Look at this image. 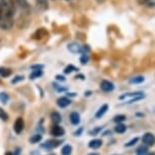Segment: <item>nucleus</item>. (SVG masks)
<instances>
[{"label": "nucleus", "instance_id": "f257e3e1", "mask_svg": "<svg viewBox=\"0 0 155 155\" xmlns=\"http://www.w3.org/2000/svg\"><path fill=\"white\" fill-rule=\"evenodd\" d=\"M17 10L16 0H0V28L8 31L12 28L15 22Z\"/></svg>", "mask_w": 155, "mask_h": 155}, {"label": "nucleus", "instance_id": "f03ea898", "mask_svg": "<svg viewBox=\"0 0 155 155\" xmlns=\"http://www.w3.org/2000/svg\"><path fill=\"white\" fill-rule=\"evenodd\" d=\"M23 128H25V121H23L22 118L18 117L15 122H14V125H13V130L14 132L16 134H20L23 131Z\"/></svg>", "mask_w": 155, "mask_h": 155}, {"label": "nucleus", "instance_id": "7ed1b4c3", "mask_svg": "<svg viewBox=\"0 0 155 155\" xmlns=\"http://www.w3.org/2000/svg\"><path fill=\"white\" fill-rule=\"evenodd\" d=\"M142 141L146 146H153L155 143V136L152 133H145L142 137Z\"/></svg>", "mask_w": 155, "mask_h": 155}, {"label": "nucleus", "instance_id": "20e7f679", "mask_svg": "<svg viewBox=\"0 0 155 155\" xmlns=\"http://www.w3.org/2000/svg\"><path fill=\"white\" fill-rule=\"evenodd\" d=\"M101 88L104 92H110L115 89V85H114L113 82H110L109 80H102L101 83Z\"/></svg>", "mask_w": 155, "mask_h": 155}, {"label": "nucleus", "instance_id": "39448f33", "mask_svg": "<svg viewBox=\"0 0 155 155\" xmlns=\"http://www.w3.org/2000/svg\"><path fill=\"white\" fill-rule=\"evenodd\" d=\"M51 134L54 137H62L65 134V130L59 125H55L51 129Z\"/></svg>", "mask_w": 155, "mask_h": 155}, {"label": "nucleus", "instance_id": "423d86ee", "mask_svg": "<svg viewBox=\"0 0 155 155\" xmlns=\"http://www.w3.org/2000/svg\"><path fill=\"white\" fill-rule=\"evenodd\" d=\"M68 50L71 53L73 54H83V51H82V47H81L79 44H77V43H71V44H69L68 45Z\"/></svg>", "mask_w": 155, "mask_h": 155}, {"label": "nucleus", "instance_id": "0eeeda50", "mask_svg": "<svg viewBox=\"0 0 155 155\" xmlns=\"http://www.w3.org/2000/svg\"><path fill=\"white\" fill-rule=\"evenodd\" d=\"M60 141H57V140H49V141L45 142V144H42L41 147L42 148H45L47 150H51L53 148H56L57 146L60 145Z\"/></svg>", "mask_w": 155, "mask_h": 155}, {"label": "nucleus", "instance_id": "6e6552de", "mask_svg": "<svg viewBox=\"0 0 155 155\" xmlns=\"http://www.w3.org/2000/svg\"><path fill=\"white\" fill-rule=\"evenodd\" d=\"M70 104H71V101L68 97H65V96H62V97H59L57 99V104L61 109L67 107L68 106H70Z\"/></svg>", "mask_w": 155, "mask_h": 155}, {"label": "nucleus", "instance_id": "1a4fd4ad", "mask_svg": "<svg viewBox=\"0 0 155 155\" xmlns=\"http://www.w3.org/2000/svg\"><path fill=\"white\" fill-rule=\"evenodd\" d=\"M70 122H71V124L72 125H75V126H77V125H79L80 124V115L78 114L77 112H73L70 114Z\"/></svg>", "mask_w": 155, "mask_h": 155}, {"label": "nucleus", "instance_id": "9d476101", "mask_svg": "<svg viewBox=\"0 0 155 155\" xmlns=\"http://www.w3.org/2000/svg\"><path fill=\"white\" fill-rule=\"evenodd\" d=\"M107 110H109V104H102V106L99 107L98 110L96 112L95 114V118L96 119H101V117H104V115L107 112Z\"/></svg>", "mask_w": 155, "mask_h": 155}, {"label": "nucleus", "instance_id": "9b49d317", "mask_svg": "<svg viewBox=\"0 0 155 155\" xmlns=\"http://www.w3.org/2000/svg\"><path fill=\"white\" fill-rule=\"evenodd\" d=\"M47 35H48V33H47L46 28H40V30H38L36 33H35L33 38L35 40H41V39H43V38H45Z\"/></svg>", "mask_w": 155, "mask_h": 155}, {"label": "nucleus", "instance_id": "f8f14e48", "mask_svg": "<svg viewBox=\"0 0 155 155\" xmlns=\"http://www.w3.org/2000/svg\"><path fill=\"white\" fill-rule=\"evenodd\" d=\"M102 145V141L101 139H93L91 141H89L88 146L91 149H98Z\"/></svg>", "mask_w": 155, "mask_h": 155}, {"label": "nucleus", "instance_id": "ddd939ff", "mask_svg": "<svg viewBox=\"0 0 155 155\" xmlns=\"http://www.w3.org/2000/svg\"><path fill=\"white\" fill-rule=\"evenodd\" d=\"M51 120H52V122H53L54 124L58 125L59 123L62 122V116H61L59 113L54 112V113L51 114Z\"/></svg>", "mask_w": 155, "mask_h": 155}, {"label": "nucleus", "instance_id": "4468645a", "mask_svg": "<svg viewBox=\"0 0 155 155\" xmlns=\"http://www.w3.org/2000/svg\"><path fill=\"white\" fill-rule=\"evenodd\" d=\"M12 74V70L9 68H6V67H0V75L2 77H9V76Z\"/></svg>", "mask_w": 155, "mask_h": 155}, {"label": "nucleus", "instance_id": "2eb2a0df", "mask_svg": "<svg viewBox=\"0 0 155 155\" xmlns=\"http://www.w3.org/2000/svg\"><path fill=\"white\" fill-rule=\"evenodd\" d=\"M145 78L143 77V76H135V77L131 78L130 80H129V82L131 84H139V83H142L144 82Z\"/></svg>", "mask_w": 155, "mask_h": 155}, {"label": "nucleus", "instance_id": "dca6fc26", "mask_svg": "<svg viewBox=\"0 0 155 155\" xmlns=\"http://www.w3.org/2000/svg\"><path fill=\"white\" fill-rule=\"evenodd\" d=\"M137 155H148V147L147 146L141 145L136 151Z\"/></svg>", "mask_w": 155, "mask_h": 155}, {"label": "nucleus", "instance_id": "f3484780", "mask_svg": "<svg viewBox=\"0 0 155 155\" xmlns=\"http://www.w3.org/2000/svg\"><path fill=\"white\" fill-rule=\"evenodd\" d=\"M126 130H127V127H126V125H124V124H118L115 127V132L118 134L125 133Z\"/></svg>", "mask_w": 155, "mask_h": 155}, {"label": "nucleus", "instance_id": "a211bd4d", "mask_svg": "<svg viewBox=\"0 0 155 155\" xmlns=\"http://www.w3.org/2000/svg\"><path fill=\"white\" fill-rule=\"evenodd\" d=\"M39 7H41L42 9H47L49 5V0H36Z\"/></svg>", "mask_w": 155, "mask_h": 155}, {"label": "nucleus", "instance_id": "6ab92c4d", "mask_svg": "<svg viewBox=\"0 0 155 155\" xmlns=\"http://www.w3.org/2000/svg\"><path fill=\"white\" fill-rule=\"evenodd\" d=\"M62 155H71L72 153V147L70 145H65L61 150Z\"/></svg>", "mask_w": 155, "mask_h": 155}, {"label": "nucleus", "instance_id": "aec40b11", "mask_svg": "<svg viewBox=\"0 0 155 155\" xmlns=\"http://www.w3.org/2000/svg\"><path fill=\"white\" fill-rule=\"evenodd\" d=\"M42 75H43L42 70H34L33 73L30 75V78L31 80H34V79H36V78H38V77H41Z\"/></svg>", "mask_w": 155, "mask_h": 155}, {"label": "nucleus", "instance_id": "412c9836", "mask_svg": "<svg viewBox=\"0 0 155 155\" xmlns=\"http://www.w3.org/2000/svg\"><path fill=\"white\" fill-rule=\"evenodd\" d=\"M41 140H42V136H41L40 134H37V135H34L30 139V142L31 144H36V143H39Z\"/></svg>", "mask_w": 155, "mask_h": 155}, {"label": "nucleus", "instance_id": "4be33fe9", "mask_svg": "<svg viewBox=\"0 0 155 155\" xmlns=\"http://www.w3.org/2000/svg\"><path fill=\"white\" fill-rule=\"evenodd\" d=\"M126 116L125 115H118V116H116L115 118H114V122L115 123H118V124H121L122 122H124L126 121Z\"/></svg>", "mask_w": 155, "mask_h": 155}, {"label": "nucleus", "instance_id": "5701e85b", "mask_svg": "<svg viewBox=\"0 0 155 155\" xmlns=\"http://www.w3.org/2000/svg\"><path fill=\"white\" fill-rule=\"evenodd\" d=\"M8 99H9V97H8V95L6 94V93H4V92L0 93V101H1L2 104H6L8 102Z\"/></svg>", "mask_w": 155, "mask_h": 155}, {"label": "nucleus", "instance_id": "b1692460", "mask_svg": "<svg viewBox=\"0 0 155 155\" xmlns=\"http://www.w3.org/2000/svg\"><path fill=\"white\" fill-rule=\"evenodd\" d=\"M0 119H1L2 121H5V122L8 121V115L3 109H1V107H0Z\"/></svg>", "mask_w": 155, "mask_h": 155}, {"label": "nucleus", "instance_id": "393cba45", "mask_svg": "<svg viewBox=\"0 0 155 155\" xmlns=\"http://www.w3.org/2000/svg\"><path fill=\"white\" fill-rule=\"evenodd\" d=\"M138 141H139V138H138V137H135V138L132 139L131 141H129L128 143H126V144H125V147H132V146L135 145Z\"/></svg>", "mask_w": 155, "mask_h": 155}, {"label": "nucleus", "instance_id": "a878e982", "mask_svg": "<svg viewBox=\"0 0 155 155\" xmlns=\"http://www.w3.org/2000/svg\"><path fill=\"white\" fill-rule=\"evenodd\" d=\"M75 70H78L76 67H74L73 65H69V66H67L65 69H64V72L66 73V74H69V73H71L72 71H75Z\"/></svg>", "mask_w": 155, "mask_h": 155}, {"label": "nucleus", "instance_id": "bb28decb", "mask_svg": "<svg viewBox=\"0 0 155 155\" xmlns=\"http://www.w3.org/2000/svg\"><path fill=\"white\" fill-rule=\"evenodd\" d=\"M101 130H102V128H101V127L95 128V129H93V130L90 131L89 134H90V135H91V136H96V135H97V134H98L99 132H101Z\"/></svg>", "mask_w": 155, "mask_h": 155}, {"label": "nucleus", "instance_id": "cd10ccee", "mask_svg": "<svg viewBox=\"0 0 155 155\" xmlns=\"http://www.w3.org/2000/svg\"><path fill=\"white\" fill-rule=\"evenodd\" d=\"M146 5L150 8L155 7V0H146Z\"/></svg>", "mask_w": 155, "mask_h": 155}, {"label": "nucleus", "instance_id": "c85d7f7f", "mask_svg": "<svg viewBox=\"0 0 155 155\" xmlns=\"http://www.w3.org/2000/svg\"><path fill=\"white\" fill-rule=\"evenodd\" d=\"M80 62H81V64H83V65L86 64L88 62V56H87V55H82L80 58Z\"/></svg>", "mask_w": 155, "mask_h": 155}, {"label": "nucleus", "instance_id": "c756f323", "mask_svg": "<svg viewBox=\"0 0 155 155\" xmlns=\"http://www.w3.org/2000/svg\"><path fill=\"white\" fill-rule=\"evenodd\" d=\"M22 79H23V76H16V77L12 80V83L15 84L17 82H19V81H21Z\"/></svg>", "mask_w": 155, "mask_h": 155}, {"label": "nucleus", "instance_id": "7c9ffc66", "mask_svg": "<svg viewBox=\"0 0 155 155\" xmlns=\"http://www.w3.org/2000/svg\"><path fill=\"white\" fill-rule=\"evenodd\" d=\"M43 68H44L43 65H34V66H31V69H34V70H42Z\"/></svg>", "mask_w": 155, "mask_h": 155}, {"label": "nucleus", "instance_id": "2f4dec72", "mask_svg": "<svg viewBox=\"0 0 155 155\" xmlns=\"http://www.w3.org/2000/svg\"><path fill=\"white\" fill-rule=\"evenodd\" d=\"M56 78H57V80H59V81H65V77L62 75H56Z\"/></svg>", "mask_w": 155, "mask_h": 155}, {"label": "nucleus", "instance_id": "473e14b6", "mask_svg": "<svg viewBox=\"0 0 155 155\" xmlns=\"http://www.w3.org/2000/svg\"><path fill=\"white\" fill-rule=\"evenodd\" d=\"M137 3L139 5H144L146 4V0H137Z\"/></svg>", "mask_w": 155, "mask_h": 155}, {"label": "nucleus", "instance_id": "72a5a7b5", "mask_svg": "<svg viewBox=\"0 0 155 155\" xmlns=\"http://www.w3.org/2000/svg\"><path fill=\"white\" fill-rule=\"evenodd\" d=\"M81 131H82V129H80L79 131H76V132H75V135H76V136H79V134L81 133Z\"/></svg>", "mask_w": 155, "mask_h": 155}, {"label": "nucleus", "instance_id": "f704fd0d", "mask_svg": "<svg viewBox=\"0 0 155 155\" xmlns=\"http://www.w3.org/2000/svg\"><path fill=\"white\" fill-rule=\"evenodd\" d=\"M84 94H85L86 96H89L90 94H91V91H87V92H85V93H84Z\"/></svg>", "mask_w": 155, "mask_h": 155}, {"label": "nucleus", "instance_id": "c9c22d12", "mask_svg": "<svg viewBox=\"0 0 155 155\" xmlns=\"http://www.w3.org/2000/svg\"><path fill=\"white\" fill-rule=\"evenodd\" d=\"M75 96L76 95V93H68V96Z\"/></svg>", "mask_w": 155, "mask_h": 155}, {"label": "nucleus", "instance_id": "e433bc0d", "mask_svg": "<svg viewBox=\"0 0 155 155\" xmlns=\"http://www.w3.org/2000/svg\"><path fill=\"white\" fill-rule=\"evenodd\" d=\"M87 155H99L98 153H95V152H93V153H89V154H87Z\"/></svg>", "mask_w": 155, "mask_h": 155}, {"label": "nucleus", "instance_id": "4c0bfd02", "mask_svg": "<svg viewBox=\"0 0 155 155\" xmlns=\"http://www.w3.org/2000/svg\"><path fill=\"white\" fill-rule=\"evenodd\" d=\"M5 155H13V154H12V152H6Z\"/></svg>", "mask_w": 155, "mask_h": 155}, {"label": "nucleus", "instance_id": "58836bf2", "mask_svg": "<svg viewBox=\"0 0 155 155\" xmlns=\"http://www.w3.org/2000/svg\"><path fill=\"white\" fill-rule=\"evenodd\" d=\"M148 155H155V153H150V154H148Z\"/></svg>", "mask_w": 155, "mask_h": 155}, {"label": "nucleus", "instance_id": "ea45409f", "mask_svg": "<svg viewBox=\"0 0 155 155\" xmlns=\"http://www.w3.org/2000/svg\"><path fill=\"white\" fill-rule=\"evenodd\" d=\"M48 155H55V154H48Z\"/></svg>", "mask_w": 155, "mask_h": 155}, {"label": "nucleus", "instance_id": "a19ab883", "mask_svg": "<svg viewBox=\"0 0 155 155\" xmlns=\"http://www.w3.org/2000/svg\"><path fill=\"white\" fill-rule=\"evenodd\" d=\"M115 155H117V154H115ZM118 155H119V154H118ZM120 155H121V154H120Z\"/></svg>", "mask_w": 155, "mask_h": 155}, {"label": "nucleus", "instance_id": "79ce46f5", "mask_svg": "<svg viewBox=\"0 0 155 155\" xmlns=\"http://www.w3.org/2000/svg\"><path fill=\"white\" fill-rule=\"evenodd\" d=\"M67 1H68V0H67Z\"/></svg>", "mask_w": 155, "mask_h": 155}]
</instances>
